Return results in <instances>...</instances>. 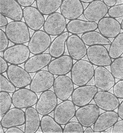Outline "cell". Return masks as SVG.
Here are the masks:
<instances>
[{
	"instance_id": "cell-11",
	"label": "cell",
	"mask_w": 123,
	"mask_h": 133,
	"mask_svg": "<svg viewBox=\"0 0 123 133\" xmlns=\"http://www.w3.org/2000/svg\"><path fill=\"white\" fill-rule=\"evenodd\" d=\"M67 21L59 12L49 15L44 25V30L50 35L58 36L64 33L67 28Z\"/></svg>"
},
{
	"instance_id": "cell-21",
	"label": "cell",
	"mask_w": 123,
	"mask_h": 133,
	"mask_svg": "<svg viewBox=\"0 0 123 133\" xmlns=\"http://www.w3.org/2000/svg\"><path fill=\"white\" fill-rule=\"evenodd\" d=\"M98 29L105 37L114 38L121 30V24L116 18L110 17H105L98 23Z\"/></svg>"
},
{
	"instance_id": "cell-9",
	"label": "cell",
	"mask_w": 123,
	"mask_h": 133,
	"mask_svg": "<svg viewBox=\"0 0 123 133\" xmlns=\"http://www.w3.org/2000/svg\"><path fill=\"white\" fill-rule=\"evenodd\" d=\"M54 75L48 71L41 70L36 72L30 88L35 92H43L49 90L54 85Z\"/></svg>"
},
{
	"instance_id": "cell-29",
	"label": "cell",
	"mask_w": 123,
	"mask_h": 133,
	"mask_svg": "<svg viewBox=\"0 0 123 133\" xmlns=\"http://www.w3.org/2000/svg\"><path fill=\"white\" fill-rule=\"evenodd\" d=\"M69 33L67 31L64 32L58 36L51 42L49 48V52L53 58H57L63 56L65 51L66 43Z\"/></svg>"
},
{
	"instance_id": "cell-42",
	"label": "cell",
	"mask_w": 123,
	"mask_h": 133,
	"mask_svg": "<svg viewBox=\"0 0 123 133\" xmlns=\"http://www.w3.org/2000/svg\"><path fill=\"white\" fill-rule=\"evenodd\" d=\"M5 59L2 56L0 57V73L1 74H3V73L7 72L8 69V65Z\"/></svg>"
},
{
	"instance_id": "cell-51",
	"label": "cell",
	"mask_w": 123,
	"mask_h": 133,
	"mask_svg": "<svg viewBox=\"0 0 123 133\" xmlns=\"http://www.w3.org/2000/svg\"><path fill=\"white\" fill-rule=\"evenodd\" d=\"M121 26L122 30L123 31V19L122 20L121 22Z\"/></svg>"
},
{
	"instance_id": "cell-37",
	"label": "cell",
	"mask_w": 123,
	"mask_h": 133,
	"mask_svg": "<svg viewBox=\"0 0 123 133\" xmlns=\"http://www.w3.org/2000/svg\"><path fill=\"white\" fill-rule=\"evenodd\" d=\"M64 133H84L83 126L80 123L71 121L66 124L64 128Z\"/></svg>"
},
{
	"instance_id": "cell-6",
	"label": "cell",
	"mask_w": 123,
	"mask_h": 133,
	"mask_svg": "<svg viewBox=\"0 0 123 133\" xmlns=\"http://www.w3.org/2000/svg\"><path fill=\"white\" fill-rule=\"evenodd\" d=\"M12 104L17 108H27L32 107L38 101L36 92L25 88L16 90L12 95Z\"/></svg>"
},
{
	"instance_id": "cell-30",
	"label": "cell",
	"mask_w": 123,
	"mask_h": 133,
	"mask_svg": "<svg viewBox=\"0 0 123 133\" xmlns=\"http://www.w3.org/2000/svg\"><path fill=\"white\" fill-rule=\"evenodd\" d=\"M81 39L85 44L88 46L96 45H109L111 43L108 38L95 30L84 33L81 36Z\"/></svg>"
},
{
	"instance_id": "cell-47",
	"label": "cell",
	"mask_w": 123,
	"mask_h": 133,
	"mask_svg": "<svg viewBox=\"0 0 123 133\" xmlns=\"http://www.w3.org/2000/svg\"><path fill=\"white\" fill-rule=\"evenodd\" d=\"M118 114L119 117L123 120V101H122L118 108Z\"/></svg>"
},
{
	"instance_id": "cell-24",
	"label": "cell",
	"mask_w": 123,
	"mask_h": 133,
	"mask_svg": "<svg viewBox=\"0 0 123 133\" xmlns=\"http://www.w3.org/2000/svg\"><path fill=\"white\" fill-rule=\"evenodd\" d=\"M25 124V113L21 108L10 109L2 118L0 124L4 128L21 126Z\"/></svg>"
},
{
	"instance_id": "cell-34",
	"label": "cell",
	"mask_w": 123,
	"mask_h": 133,
	"mask_svg": "<svg viewBox=\"0 0 123 133\" xmlns=\"http://www.w3.org/2000/svg\"><path fill=\"white\" fill-rule=\"evenodd\" d=\"M110 71L115 78L123 80V57L115 59L110 65Z\"/></svg>"
},
{
	"instance_id": "cell-3",
	"label": "cell",
	"mask_w": 123,
	"mask_h": 133,
	"mask_svg": "<svg viewBox=\"0 0 123 133\" xmlns=\"http://www.w3.org/2000/svg\"><path fill=\"white\" fill-rule=\"evenodd\" d=\"M30 51L24 44H15L3 52V58L10 64L19 65L30 58Z\"/></svg>"
},
{
	"instance_id": "cell-39",
	"label": "cell",
	"mask_w": 123,
	"mask_h": 133,
	"mask_svg": "<svg viewBox=\"0 0 123 133\" xmlns=\"http://www.w3.org/2000/svg\"><path fill=\"white\" fill-rule=\"evenodd\" d=\"M9 41L5 32L0 29V52H3L8 48Z\"/></svg>"
},
{
	"instance_id": "cell-45",
	"label": "cell",
	"mask_w": 123,
	"mask_h": 133,
	"mask_svg": "<svg viewBox=\"0 0 123 133\" xmlns=\"http://www.w3.org/2000/svg\"><path fill=\"white\" fill-rule=\"evenodd\" d=\"M8 21L6 16L1 13L0 14V28L6 26L8 24Z\"/></svg>"
},
{
	"instance_id": "cell-12",
	"label": "cell",
	"mask_w": 123,
	"mask_h": 133,
	"mask_svg": "<svg viewBox=\"0 0 123 133\" xmlns=\"http://www.w3.org/2000/svg\"><path fill=\"white\" fill-rule=\"evenodd\" d=\"M76 112L75 105L72 101H64L54 110V118L60 125H65L75 116Z\"/></svg>"
},
{
	"instance_id": "cell-32",
	"label": "cell",
	"mask_w": 123,
	"mask_h": 133,
	"mask_svg": "<svg viewBox=\"0 0 123 133\" xmlns=\"http://www.w3.org/2000/svg\"><path fill=\"white\" fill-rule=\"evenodd\" d=\"M41 130L43 133H63V129L54 118L49 115H44L41 120Z\"/></svg>"
},
{
	"instance_id": "cell-18",
	"label": "cell",
	"mask_w": 123,
	"mask_h": 133,
	"mask_svg": "<svg viewBox=\"0 0 123 133\" xmlns=\"http://www.w3.org/2000/svg\"><path fill=\"white\" fill-rule=\"evenodd\" d=\"M68 54L73 60H81L87 55V49L85 43L79 36H69L66 42Z\"/></svg>"
},
{
	"instance_id": "cell-23",
	"label": "cell",
	"mask_w": 123,
	"mask_h": 133,
	"mask_svg": "<svg viewBox=\"0 0 123 133\" xmlns=\"http://www.w3.org/2000/svg\"><path fill=\"white\" fill-rule=\"evenodd\" d=\"M84 6L80 0H63L60 6L61 14L67 20L77 19L83 15Z\"/></svg>"
},
{
	"instance_id": "cell-4",
	"label": "cell",
	"mask_w": 123,
	"mask_h": 133,
	"mask_svg": "<svg viewBox=\"0 0 123 133\" xmlns=\"http://www.w3.org/2000/svg\"><path fill=\"white\" fill-rule=\"evenodd\" d=\"M87 56L89 61L97 66H110L112 62L108 50L102 45L89 46Z\"/></svg>"
},
{
	"instance_id": "cell-28",
	"label": "cell",
	"mask_w": 123,
	"mask_h": 133,
	"mask_svg": "<svg viewBox=\"0 0 123 133\" xmlns=\"http://www.w3.org/2000/svg\"><path fill=\"white\" fill-rule=\"evenodd\" d=\"M25 133H37L41 126V120L36 109L31 107L25 111Z\"/></svg>"
},
{
	"instance_id": "cell-52",
	"label": "cell",
	"mask_w": 123,
	"mask_h": 133,
	"mask_svg": "<svg viewBox=\"0 0 123 133\" xmlns=\"http://www.w3.org/2000/svg\"><path fill=\"white\" fill-rule=\"evenodd\" d=\"M109 132H108L106 130H104V131H103L101 132V133H108Z\"/></svg>"
},
{
	"instance_id": "cell-31",
	"label": "cell",
	"mask_w": 123,
	"mask_h": 133,
	"mask_svg": "<svg viewBox=\"0 0 123 133\" xmlns=\"http://www.w3.org/2000/svg\"><path fill=\"white\" fill-rule=\"evenodd\" d=\"M63 0H36L38 10L43 15H49L56 12L60 7Z\"/></svg>"
},
{
	"instance_id": "cell-36",
	"label": "cell",
	"mask_w": 123,
	"mask_h": 133,
	"mask_svg": "<svg viewBox=\"0 0 123 133\" xmlns=\"http://www.w3.org/2000/svg\"><path fill=\"white\" fill-rule=\"evenodd\" d=\"M0 90L10 93H13L16 91V87L3 74L0 75Z\"/></svg>"
},
{
	"instance_id": "cell-25",
	"label": "cell",
	"mask_w": 123,
	"mask_h": 133,
	"mask_svg": "<svg viewBox=\"0 0 123 133\" xmlns=\"http://www.w3.org/2000/svg\"><path fill=\"white\" fill-rule=\"evenodd\" d=\"M52 57L49 54L34 55L24 63V69L30 73H35L47 66Z\"/></svg>"
},
{
	"instance_id": "cell-49",
	"label": "cell",
	"mask_w": 123,
	"mask_h": 133,
	"mask_svg": "<svg viewBox=\"0 0 123 133\" xmlns=\"http://www.w3.org/2000/svg\"><path fill=\"white\" fill-rule=\"evenodd\" d=\"M82 3H85V4H88L90 2L94 1L95 0H80Z\"/></svg>"
},
{
	"instance_id": "cell-38",
	"label": "cell",
	"mask_w": 123,
	"mask_h": 133,
	"mask_svg": "<svg viewBox=\"0 0 123 133\" xmlns=\"http://www.w3.org/2000/svg\"><path fill=\"white\" fill-rule=\"evenodd\" d=\"M108 15L109 17L114 18L123 17V4L110 7L108 9Z\"/></svg>"
},
{
	"instance_id": "cell-43",
	"label": "cell",
	"mask_w": 123,
	"mask_h": 133,
	"mask_svg": "<svg viewBox=\"0 0 123 133\" xmlns=\"http://www.w3.org/2000/svg\"><path fill=\"white\" fill-rule=\"evenodd\" d=\"M22 7H28L32 6L36 0H17Z\"/></svg>"
},
{
	"instance_id": "cell-33",
	"label": "cell",
	"mask_w": 123,
	"mask_h": 133,
	"mask_svg": "<svg viewBox=\"0 0 123 133\" xmlns=\"http://www.w3.org/2000/svg\"><path fill=\"white\" fill-rule=\"evenodd\" d=\"M109 54L111 59L121 57L123 54V33H120L114 38L110 45Z\"/></svg>"
},
{
	"instance_id": "cell-14",
	"label": "cell",
	"mask_w": 123,
	"mask_h": 133,
	"mask_svg": "<svg viewBox=\"0 0 123 133\" xmlns=\"http://www.w3.org/2000/svg\"><path fill=\"white\" fill-rule=\"evenodd\" d=\"M53 87L58 98L63 101L68 100L75 90L74 84L71 78L66 75L57 77L55 78Z\"/></svg>"
},
{
	"instance_id": "cell-7",
	"label": "cell",
	"mask_w": 123,
	"mask_h": 133,
	"mask_svg": "<svg viewBox=\"0 0 123 133\" xmlns=\"http://www.w3.org/2000/svg\"><path fill=\"white\" fill-rule=\"evenodd\" d=\"M98 89L95 85H85L79 86L73 91L71 99L74 104L81 107L88 104L93 100Z\"/></svg>"
},
{
	"instance_id": "cell-46",
	"label": "cell",
	"mask_w": 123,
	"mask_h": 133,
	"mask_svg": "<svg viewBox=\"0 0 123 133\" xmlns=\"http://www.w3.org/2000/svg\"><path fill=\"white\" fill-rule=\"evenodd\" d=\"M102 1L109 7L115 5L118 2V0H102Z\"/></svg>"
},
{
	"instance_id": "cell-48",
	"label": "cell",
	"mask_w": 123,
	"mask_h": 133,
	"mask_svg": "<svg viewBox=\"0 0 123 133\" xmlns=\"http://www.w3.org/2000/svg\"><path fill=\"white\" fill-rule=\"evenodd\" d=\"M94 133V129H92L91 127H87L84 130V133Z\"/></svg>"
},
{
	"instance_id": "cell-27",
	"label": "cell",
	"mask_w": 123,
	"mask_h": 133,
	"mask_svg": "<svg viewBox=\"0 0 123 133\" xmlns=\"http://www.w3.org/2000/svg\"><path fill=\"white\" fill-rule=\"evenodd\" d=\"M67 31L72 34H83L98 29V24L81 19L71 20L67 24Z\"/></svg>"
},
{
	"instance_id": "cell-13",
	"label": "cell",
	"mask_w": 123,
	"mask_h": 133,
	"mask_svg": "<svg viewBox=\"0 0 123 133\" xmlns=\"http://www.w3.org/2000/svg\"><path fill=\"white\" fill-rule=\"evenodd\" d=\"M58 103V97L55 92L47 90L41 94L36 104V109L40 115H48L55 110Z\"/></svg>"
},
{
	"instance_id": "cell-22",
	"label": "cell",
	"mask_w": 123,
	"mask_h": 133,
	"mask_svg": "<svg viewBox=\"0 0 123 133\" xmlns=\"http://www.w3.org/2000/svg\"><path fill=\"white\" fill-rule=\"evenodd\" d=\"M0 13L14 21L23 18V9L17 0H0Z\"/></svg>"
},
{
	"instance_id": "cell-5",
	"label": "cell",
	"mask_w": 123,
	"mask_h": 133,
	"mask_svg": "<svg viewBox=\"0 0 123 133\" xmlns=\"http://www.w3.org/2000/svg\"><path fill=\"white\" fill-rule=\"evenodd\" d=\"M51 38L49 34L42 30L34 32L28 42V47L33 55L43 54L50 47Z\"/></svg>"
},
{
	"instance_id": "cell-2",
	"label": "cell",
	"mask_w": 123,
	"mask_h": 133,
	"mask_svg": "<svg viewBox=\"0 0 123 133\" xmlns=\"http://www.w3.org/2000/svg\"><path fill=\"white\" fill-rule=\"evenodd\" d=\"M5 32L10 41L15 44H24L29 42L31 38L28 26L21 21L9 23Z\"/></svg>"
},
{
	"instance_id": "cell-17",
	"label": "cell",
	"mask_w": 123,
	"mask_h": 133,
	"mask_svg": "<svg viewBox=\"0 0 123 133\" xmlns=\"http://www.w3.org/2000/svg\"><path fill=\"white\" fill-rule=\"evenodd\" d=\"M94 77V85L102 91H108L115 85V78L104 66L97 67Z\"/></svg>"
},
{
	"instance_id": "cell-40",
	"label": "cell",
	"mask_w": 123,
	"mask_h": 133,
	"mask_svg": "<svg viewBox=\"0 0 123 133\" xmlns=\"http://www.w3.org/2000/svg\"><path fill=\"white\" fill-rule=\"evenodd\" d=\"M113 93L117 98L123 99V80L115 83L113 87Z\"/></svg>"
},
{
	"instance_id": "cell-44",
	"label": "cell",
	"mask_w": 123,
	"mask_h": 133,
	"mask_svg": "<svg viewBox=\"0 0 123 133\" xmlns=\"http://www.w3.org/2000/svg\"><path fill=\"white\" fill-rule=\"evenodd\" d=\"M24 131H23L22 130L17 127H12L11 128H8L7 130L5 131V133H24Z\"/></svg>"
},
{
	"instance_id": "cell-8",
	"label": "cell",
	"mask_w": 123,
	"mask_h": 133,
	"mask_svg": "<svg viewBox=\"0 0 123 133\" xmlns=\"http://www.w3.org/2000/svg\"><path fill=\"white\" fill-rule=\"evenodd\" d=\"M8 79L19 89L24 88L30 85L32 78L28 72L18 65L11 64L7 71Z\"/></svg>"
},
{
	"instance_id": "cell-1",
	"label": "cell",
	"mask_w": 123,
	"mask_h": 133,
	"mask_svg": "<svg viewBox=\"0 0 123 133\" xmlns=\"http://www.w3.org/2000/svg\"><path fill=\"white\" fill-rule=\"evenodd\" d=\"M94 70L90 62L84 59L77 60L71 71V78L77 86L87 85L94 76Z\"/></svg>"
},
{
	"instance_id": "cell-35",
	"label": "cell",
	"mask_w": 123,
	"mask_h": 133,
	"mask_svg": "<svg viewBox=\"0 0 123 133\" xmlns=\"http://www.w3.org/2000/svg\"><path fill=\"white\" fill-rule=\"evenodd\" d=\"M12 104V97L9 93L5 91L0 92V115H4L10 109Z\"/></svg>"
},
{
	"instance_id": "cell-50",
	"label": "cell",
	"mask_w": 123,
	"mask_h": 133,
	"mask_svg": "<svg viewBox=\"0 0 123 133\" xmlns=\"http://www.w3.org/2000/svg\"><path fill=\"white\" fill-rule=\"evenodd\" d=\"M4 128H3V127L2 126V124H0V133H5L4 130Z\"/></svg>"
},
{
	"instance_id": "cell-20",
	"label": "cell",
	"mask_w": 123,
	"mask_h": 133,
	"mask_svg": "<svg viewBox=\"0 0 123 133\" xmlns=\"http://www.w3.org/2000/svg\"><path fill=\"white\" fill-rule=\"evenodd\" d=\"M94 100L100 109L105 111H114L120 104L118 98L114 94L104 91H97Z\"/></svg>"
},
{
	"instance_id": "cell-19",
	"label": "cell",
	"mask_w": 123,
	"mask_h": 133,
	"mask_svg": "<svg viewBox=\"0 0 123 133\" xmlns=\"http://www.w3.org/2000/svg\"><path fill=\"white\" fill-rule=\"evenodd\" d=\"M23 18L28 28L35 31L40 30L45 21L44 15L37 8L32 6L24 8Z\"/></svg>"
},
{
	"instance_id": "cell-15",
	"label": "cell",
	"mask_w": 123,
	"mask_h": 133,
	"mask_svg": "<svg viewBox=\"0 0 123 133\" xmlns=\"http://www.w3.org/2000/svg\"><path fill=\"white\" fill-rule=\"evenodd\" d=\"M108 6L101 0L89 3L84 10V17L88 21L96 22L104 17L108 12Z\"/></svg>"
},
{
	"instance_id": "cell-10",
	"label": "cell",
	"mask_w": 123,
	"mask_h": 133,
	"mask_svg": "<svg viewBox=\"0 0 123 133\" xmlns=\"http://www.w3.org/2000/svg\"><path fill=\"white\" fill-rule=\"evenodd\" d=\"M99 115V108L96 104H88L76 110L75 117L83 126L87 128L94 125Z\"/></svg>"
},
{
	"instance_id": "cell-16",
	"label": "cell",
	"mask_w": 123,
	"mask_h": 133,
	"mask_svg": "<svg viewBox=\"0 0 123 133\" xmlns=\"http://www.w3.org/2000/svg\"><path fill=\"white\" fill-rule=\"evenodd\" d=\"M73 65V59L70 56L64 55L51 60L47 69L54 76L66 75L71 72Z\"/></svg>"
},
{
	"instance_id": "cell-41",
	"label": "cell",
	"mask_w": 123,
	"mask_h": 133,
	"mask_svg": "<svg viewBox=\"0 0 123 133\" xmlns=\"http://www.w3.org/2000/svg\"><path fill=\"white\" fill-rule=\"evenodd\" d=\"M113 133H123V120L117 121L113 128Z\"/></svg>"
},
{
	"instance_id": "cell-26",
	"label": "cell",
	"mask_w": 123,
	"mask_h": 133,
	"mask_svg": "<svg viewBox=\"0 0 123 133\" xmlns=\"http://www.w3.org/2000/svg\"><path fill=\"white\" fill-rule=\"evenodd\" d=\"M118 118V114L114 111H106L101 114L94 125V133H101L113 127Z\"/></svg>"
}]
</instances>
